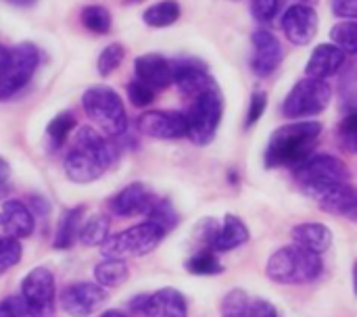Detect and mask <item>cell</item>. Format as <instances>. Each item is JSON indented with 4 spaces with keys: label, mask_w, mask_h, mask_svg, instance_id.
<instances>
[{
    "label": "cell",
    "mask_w": 357,
    "mask_h": 317,
    "mask_svg": "<svg viewBox=\"0 0 357 317\" xmlns=\"http://www.w3.org/2000/svg\"><path fill=\"white\" fill-rule=\"evenodd\" d=\"M134 73L136 79L153 90H163L174 84V69L172 63L155 52L142 54L134 61Z\"/></svg>",
    "instance_id": "ac0fdd59"
},
{
    "label": "cell",
    "mask_w": 357,
    "mask_h": 317,
    "mask_svg": "<svg viewBox=\"0 0 357 317\" xmlns=\"http://www.w3.org/2000/svg\"><path fill=\"white\" fill-rule=\"evenodd\" d=\"M299 2H301V4H307V6H314L318 0H299Z\"/></svg>",
    "instance_id": "c3c4849f"
},
{
    "label": "cell",
    "mask_w": 357,
    "mask_h": 317,
    "mask_svg": "<svg viewBox=\"0 0 357 317\" xmlns=\"http://www.w3.org/2000/svg\"><path fill=\"white\" fill-rule=\"evenodd\" d=\"M40 65V50L31 42H21L8 48V63L0 73V100L19 94L33 77Z\"/></svg>",
    "instance_id": "ba28073f"
},
{
    "label": "cell",
    "mask_w": 357,
    "mask_h": 317,
    "mask_svg": "<svg viewBox=\"0 0 357 317\" xmlns=\"http://www.w3.org/2000/svg\"><path fill=\"white\" fill-rule=\"evenodd\" d=\"M249 240V230L245 226L243 219H238L236 215H226L222 224H218V230L211 238V249L220 251V253H228L234 251L238 247H243Z\"/></svg>",
    "instance_id": "7402d4cb"
},
{
    "label": "cell",
    "mask_w": 357,
    "mask_h": 317,
    "mask_svg": "<svg viewBox=\"0 0 357 317\" xmlns=\"http://www.w3.org/2000/svg\"><path fill=\"white\" fill-rule=\"evenodd\" d=\"M79 21L92 33H109L111 31V23H113L109 8L102 6V4H88V6H84L82 13H79Z\"/></svg>",
    "instance_id": "4316f807"
},
{
    "label": "cell",
    "mask_w": 357,
    "mask_h": 317,
    "mask_svg": "<svg viewBox=\"0 0 357 317\" xmlns=\"http://www.w3.org/2000/svg\"><path fill=\"white\" fill-rule=\"evenodd\" d=\"M100 317H128L126 314H121V311H105V314H100Z\"/></svg>",
    "instance_id": "bcb514c9"
},
{
    "label": "cell",
    "mask_w": 357,
    "mask_h": 317,
    "mask_svg": "<svg viewBox=\"0 0 357 317\" xmlns=\"http://www.w3.org/2000/svg\"><path fill=\"white\" fill-rule=\"evenodd\" d=\"M138 132L157 140L186 138L188 123L182 111H146L138 117Z\"/></svg>",
    "instance_id": "7c38bea8"
},
{
    "label": "cell",
    "mask_w": 357,
    "mask_h": 317,
    "mask_svg": "<svg viewBox=\"0 0 357 317\" xmlns=\"http://www.w3.org/2000/svg\"><path fill=\"white\" fill-rule=\"evenodd\" d=\"M4 2H8L13 6H19V8H29V6L36 4V0H4Z\"/></svg>",
    "instance_id": "7bdbcfd3"
},
{
    "label": "cell",
    "mask_w": 357,
    "mask_h": 317,
    "mask_svg": "<svg viewBox=\"0 0 357 317\" xmlns=\"http://www.w3.org/2000/svg\"><path fill=\"white\" fill-rule=\"evenodd\" d=\"M266 107H268V94H266L264 90H255V92H253V96H251V102H249L247 127L255 125V123L261 119V115H264Z\"/></svg>",
    "instance_id": "8d00e7d4"
},
{
    "label": "cell",
    "mask_w": 357,
    "mask_h": 317,
    "mask_svg": "<svg viewBox=\"0 0 357 317\" xmlns=\"http://www.w3.org/2000/svg\"><path fill=\"white\" fill-rule=\"evenodd\" d=\"M21 242L17 238L4 236L0 238V274L15 268L21 259Z\"/></svg>",
    "instance_id": "e575fe53"
},
{
    "label": "cell",
    "mask_w": 357,
    "mask_h": 317,
    "mask_svg": "<svg viewBox=\"0 0 357 317\" xmlns=\"http://www.w3.org/2000/svg\"><path fill=\"white\" fill-rule=\"evenodd\" d=\"M153 203H155L153 190L142 182H132L109 201V207H111L113 215H117V217H134L140 213L146 215V211L151 209Z\"/></svg>",
    "instance_id": "e0dca14e"
},
{
    "label": "cell",
    "mask_w": 357,
    "mask_h": 317,
    "mask_svg": "<svg viewBox=\"0 0 357 317\" xmlns=\"http://www.w3.org/2000/svg\"><path fill=\"white\" fill-rule=\"evenodd\" d=\"M21 297L31 317H52L54 314V276L46 268H33L21 282Z\"/></svg>",
    "instance_id": "9c48e42d"
},
{
    "label": "cell",
    "mask_w": 357,
    "mask_h": 317,
    "mask_svg": "<svg viewBox=\"0 0 357 317\" xmlns=\"http://www.w3.org/2000/svg\"><path fill=\"white\" fill-rule=\"evenodd\" d=\"M77 236L86 247H100L109 238V219L100 213L92 215L86 224H82Z\"/></svg>",
    "instance_id": "83f0119b"
},
{
    "label": "cell",
    "mask_w": 357,
    "mask_h": 317,
    "mask_svg": "<svg viewBox=\"0 0 357 317\" xmlns=\"http://www.w3.org/2000/svg\"><path fill=\"white\" fill-rule=\"evenodd\" d=\"M291 238L297 247H301L310 253H316V255H322L333 245V232L324 224H318V222L295 226L291 232Z\"/></svg>",
    "instance_id": "603a6c76"
},
{
    "label": "cell",
    "mask_w": 357,
    "mask_h": 317,
    "mask_svg": "<svg viewBox=\"0 0 357 317\" xmlns=\"http://www.w3.org/2000/svg\"><path fill=\"white\" fill-rule=\"evenodd\" d=\"M6 63H8V48L0 44V73L4 71V67H6Z\"/></svg>",
    "instance_id": "ee69618b"
},
{
    "label": "cell",
    "mask_w": 357,
    "mask_h": 317,
    "mask_svg": "<svg viewBox=\"0 0 357 317\" xmlns=\"http://www.w3.org/2000/svg\"><path fill=\"white\" fill-rule=\"evenodd\" d=\"M126 4H138V2H142V0H123Z\"/></svg>",
    "instance_id": "681fc988"
},
{
    "label": "cell",
    "mask_w": 357,
    "mask_h": 317,
    "mask_svg": "<svg viewBox=\"0 0 357 317\" xmlns=\"http://www.w3.org/2000/svg\"><path fill=\"white\" fill-rule=\"evenodd\" d=\"M295 176L301 186L316 182H349V167L335 155H310L295 167Z\"/></svg>",
    "instance_id": "8fae6325"
},
{
    "label": "cell",
    "mask_w": 357,
    "mask_h": 317,
    "mask_svg": "<svg viewBox=\"0 0 357 317\" xmlns=\"http://www.w3.org/2000/svg\"><path fill=\"white\" fill-rule=\"evenodd\" d=\"M224 317H241V314H226Z\"/></svg>",
    "instance_id": "f907efd6"
},
{
    "label": "cell",
    "mask_w": 357,
    "mask_h": 317,
    "mask_svg": "<svg viewBox=\"0 0 357 317\" xmlns=\"http://www.w3.org/2000/svg\"><path fill=\"white\" fill-rule=\"evenodd\" d=\"M132 305L146 317H186L188 314L186 299L176 288H161L153 295L138 297Z\"/></svg>",
    "instance_id": "2e32d148"
},
{
    "label": "cell",
    "mask_w": 357,
    "mask_h": 317,
    "mask_svg": "<svg viewBox=\"0 0 357 317\" xmlns=\"http://www.w3.org/2000/svg\"><path fill=\"white\" fill-rule=\"evenodd\" d=\"M190 107L184 113L188 132L186 138L195 142L197 146H205L213 140L218 125L224 115V96L218 88V84L205 88L203 92L190 96Z\"/></svg>",
    "instance_id": "277c9868"
},
{
    "label": "cell",
    "mask_w": 357,
    "mask_h": 317,
    "mask_svg": "<svg viewBox=\"0 0 357 317\" xmlns=\"http://www.w3.org/2000/svg\"><path fill=\"white\" fill-rule=\"evenodd\" d=\"M333 98V88L326 79L303 77L299 79L282 102V115L289 119H310L326 111Z\"/></svg>",
    "instance_id": "52a82bcc"
},
{
    "label": "cell",
    "mask_w": 357,
    "mask_h": 317,
    "mask_svg": "<svg viewBox=\"0 0 357 317\" xmlns=\"http://www.w3.org/2000/svg\"><path fill=\"white\" fill-rule=\"evenodd\" d=\"M333 13L341 19H356L357 0H331Z\"/></svg>",
    "instance_id": "b9f144b4"
},
{
    "label": "cell",
    "mask_w": 357,
    "mask_h": 317,
    "mask_svg": "<svg viewBox=\"0 0 357 317\" xmlns=\"http://www.w3.org/2000/svg\"><path fill=\"white\" fill-rule=\"evenodd\" d=\"M301 188L310 199H314L320 205L322 211L333 215H347L351 219L356 217V188L349 182H316L305 184Z\"/></svg>",
    "instance_id": "30bf717a"
},
{
    "label": "cell",
    "mask_w": 357,
    "mask_h": 317,
    "mask_svg": "<svg viewBox=\"0 0 357 317\" xmlns=\"http://www.w3.org/2000/svg\"><path fill=\"white\" fill-rule=\"evenodd\" d=\"M27 307L23 297L15 295V297H6L0 301V317H27Z\"/></svg>",
    "instance_id": "74e56055"
},
{
    "label": "cell",
    "mask_w": 357,
    "mask_h": 317,
    "mask_svg": "<svg viewBox=\"0 0 357 317\" xmlns=\"http://www.w3.org/2000/svg\"><path fill=\"white\" fill-rule=\"evenodd\" d=\"M6 178H8V165H6V161L0 157V182H6Z\"/></svg>",
    "instance_id": "f6af8a7d"
},
{
    "label": "cell",
    "mask_w": 357,
    "mask_h": 317,
    "mask_svg": "<svg viewBox=\"0 0 357 317\" xmlns=\"http://www.w3.org/2000/svg\"><path fill=\"white\" fill-rule=\"evenodd\" d=\"M107 301V291L92 282H77L67 286L61 297V309L71 317H90Z\"/></svg>",
    "instance_id": "4fadbf2b"
},
{
    "label": "cell",
    "mask_w": 357,
    "mask_h": 317,
    "mask_svg": "<svg viewBox=\"0 0 357 317\" xmlns=\"http://www.w3.org/2000/svg\"><path fill=\"white\" fill-rule=\"evenodd\" d=\"M123 54H126V48L119 42H113L107 48H102V52L98 54V61H96L98 73L100 75H111L123 63Z\"/></svg>",
    "instance_id": "1f68e13d"
},
{
    "label": "cell",
    "mask_w": 357,
    "mask_h": 317,
    "mask_svg": "<svg viewBox=\"0 0 357 317\" xmlns=\"http://www.w3.org/2000/svg\"><path fill=\"white\" fill-rule=\"evenodd\" d=\"M172 69H174V84L186 96H195L215 84V79L209 75L207 67L201 61H195V59L176 61L172 63Z\"/></svg>",
    "instance_id": "d6986e66"
},
{
    "label": "cell",
    "mask_w": 357,
    "mask_h": 317,
    "mask_svg": "<svg viewBox=\"0 0 357 317\" xmlns=\"http://www.w3.org/2000/svg\"><path fill=\"white\" fill-rule=\"evenodd\" d=\"M149 215V222H155L157 226H161L165 232L174 230L178 226V215L172 207V203L167 199H155V203L151 205V209L146 211Z\"/></svg>",
    "instance_id": "4dcf8cb0"
},
{
    "label": "cell",
    "mask_w": 357,
    "mask_h": 317,
    "mask_svg": "<svg viewBox=\"0 0 357 317\" xmlns=\"http://www.w3.org/2000/svg\"><path fill=\"white\" fill-rule=\"evenodd\" d=\"M186 270L197 276H215L224 272V265L211 253H199L197 257L186 261Z\"/></svg>",
    "instance_id": "d6a6232c"
},
{
    "label": "cell",
    "mask_w": 357,
    "mask_h": 317,
    "mask_svg": "<svg viewBox=\"0 0 357 317\" xmlns=\"http://www.w3.org/2000/svg\"><path fill=\"white\" fill-rule=\"evenodd\" d=\"M165 230L157 226L155 222H144L140 226H132L115 236H109L100 245V255L105 259H128V257H140L159 247V242L165 238Z\"/></svg>",
    "instance_id": "8992f818"
},
{
    "label": "cell",
    "mask_w": 357,
    "mask_h": 317,
    "mask_svg": "<svg viewBox=\"0 0 357 317\" xmlns=\"http://www.w3.org/2000/svg\"><path fill=\"white\" fill-rule=\"evenodd\" d=\"M282 29L284 36L295 46H307L318 33V15L314 6L307 4H293L282 15Z\"/></svg>",
    "instance_id": "9a60e30c"
},
{
    "label": "cell",
    "mask_w": 357,
    "mask_h": 317,
    "mask_svg": "<svg viewBox=\"0 0 357 317\" xmlns=\"http://www.w3.org/2000/svg\"><path fill=\"white\" fill-rule=\"evenodd\" d=\"M128 98H130V102H132L134 107L144 109V107L153 105V100H155V90L149 88V86H144V84H140V82L136 79V82H130V84H128Z\"/></svg>",
    "instance_id": "d590c367"
},
{
    "label": "cell",
    "mask_w": 357,
    "mask_h": 317,
    "mask_svg": "<svg viewBox=\"0 0 357 317\" xmlns=\"http://www.w3.org/2000/svg\"><path fill=\"white\" fill-rule=\"evenodd\" d=\"M0 228L6 232V236L21 240V238L31 236L36 228V219L25 203L13 199V201H6L0 209Z\"/></svg>",
    "instance_id": "ffe728a7"
},
{
    "label": "cell",
    "mask_w": 357,
    "mask_h": 317,
    "mask_svg": "<svg viewBox=\"0 0 357 317\" xmlns=\"http://www.w3.org/2000/svg\"><path fill=\"white\" fill-rule=\"evenodd\" d=\"M84 207H75L69 209L67 213H63L59 226H56V234H54V249H69L79 232V219H82Z\"/></svg>",
    "instance_id": "484cf974"
},
{
    "label": "cell",
    "mask_w": 357,
    "mask_h": 317,
    "mask_svg": "<svg viewBox=\"0 0 357 317\" xmlns=\"http://www.w3.org/2000/svg\"><path fill=\"white\" fill-rule=\"evenodd\" d=\"M73 127H75V115L69 113V111L59 113V115L48 123V130H46V134H48L52 146H56V148L63 146V144L67 142V138L71 136Z\"/></svg>",
    "instance_id": "f546056e"
},
{
    "label": "cell",
    "mask_w": 357,
    "mask_h": 317,
    "mask_svg": "<svg viewBox=\"0 0 357 317\" xmlns=\"http://www.w3.org/2000/svg\"><path fill=\"white\" fill-rule=\"evenodd\" d=\"M249 303L245 291H232L226 299H224V311L226 314H243L245 305Z\"/></svg>",
    "instance_id": "60d3db41"
},
{
    "label": "cell",
    "mask_w": 357,
    "mask_h": 317,
    "mask_svg": "<svg viewBox=\"0 0 357 317\" xmlns=\"http://www.w3.org/2000/svg\"><path fill=\"white\" fill-rule=\"evenodd\" d=\"M180 2L178 0H161L153 6H149L144 13H142V21L149 25V27H169L174 25L178 19H180Z\"/></svg>",
    "instance_id": "cb8c5ba5"
},
{
    "label": "cell",
    "mask_w": 357,
    "mask_h": 317,
    "mask_svg": "<svg viewBox=\"0 0 357 317\" xmlns=\"http://www.w3.org/2000/svg\"><path fill=\"white\" fill-rule=\"evenodd\" d=\"M345 59H347V54L341 48H337L335 44H320L312 50V56L305 65V73H307V77L328 79L343 69Z\"/></svg>",
    "instance_id": "44dd1931"
},
{
    "label": "cell",
    "mask_w": 357,
    "mask_h": 317,
    "mask_svg": "<svg viewBox=\"0 0 357 317\" xmlns=\"http://www.w3.org/2000/svg\"><path fill=\"white\" fill-rule=\"evenodd\" d=\"M8 194V184L6 182H0V199H4Z\"/></svg>",
    "instance_id": "7dc6e473"
},
{
    "label": "cell",
    "mask_w": 357,
    "mask_h": 317,
    "mask_svg": "<svg viewBox=\"0 0 357 317\" xmlns=\"http://www.w3.org/2000/svg\"><path fill=\"white\" fill-rule=\"evenodd\" d=\"M82 107L86 115L111 138L126 134L128 113L121 96L109 86H90L82 94Z\"/></svg>",
    "instance_id": "5b68a950"
},
{
    "label": "cell",
    "mask_w": 357,
    "mask_h": 317,
    "mask_svg": "<svg viewBox=\"0 0 357 317\" xmlns=\"http://www.w3.org/2000/svg\"><path fill=\"white\" fill-rule=\"evenodd\" d=\"M241 317H276V309L272 303L257 299V301H249L243 309Z\"/></svg>",
    "instance_id": "ab89813d"
},
{
    "label": "cell",
    "mask_w": 357,
    "mask_h": 317,
    "mask_svg": "<svg viewBox=\"0 0 357 317\" xmlns=\"http://www.w3.org/2000/svg\"><path fill=\"white\" fill-rule=\"evenodd\" d=\"M345 146L349 150H356V140H357V115L354 111H349V115L345 117V121L341 123V130H339Z\"/></svg>",
    "instance_id": "f35d334b"
},
{
    "label": "cell",
    "mask_w": 357,
    "mask_h": 317,
    "mask_svg": "<svg viewBox=\"0 0 357 317\" xmlns=\"http://www.w3.org/2000/svg\"><path fill=\"white\" fill-rule=\"evenodd\" d=\"M284 4L287 0H251V15L259 23L268 25L282 13Z\"/></svg>",
    "instance_id": "836d02e7"
},
{
    "label": "cell",
    "mask_w": 357,
    "mask_h": 317,
    "mask_svg": "<svg viewBox=\"0 0 357 317\" xmlns=\"http://www.w3.org/2000/svg\"><path fill=\"white\" fill-rule=\"evenodd\" d=\"M331 40L337 48H341L345 54L357 52V21L356 19H343L331 29Z\"/></svg>",
    "instance_id": "f1b7e54d"
},
{
    "label": "cell",
    "mask_w": 357,
    "mask_h": 317,
    "mask_svg": "<svg viewBox=\"0 0 357 317\" xmlns=\"http://www.w3.org/2000/svg\"><path fill=\"white\" fill-rule=\"evenodd\" d=\"M268 278L276 284H307L320 278L322 259L316 253H310L297 245L278 249L266 265Z\"/></svg>",
    "instance_id": "3957f363"
},
{
    "label": "cell",
    "mask_w": 357,
    "mask_h": 317,
    "mask_svg": "<svg viewBox=\"0 0 357 317\" xmlns=\"http://www.w3.org/2000/svg\"><path fill=\"white\" fill-rule=\"evenodd\" d=\"M130 276V270L119 259H105L94 268V280L100 288H117L121 286Z\"/></svg>",
    "instance_id": "d4e9b609"
},
{
    "label": "cell",
    "mask_w": 357,
    "mask_h": 317,
    "mask_svg": "<svg viewBox=\"0 0 357 317\" xmlns=\"http://www.w3.org/2000/svg\"><path fill=\"white\" fill-rule=\"evenodd\" d=\"M282 56V44L272 31L257 29L251 36V69L257 77H270L280 67Z\"/></svg>",
    "instance_id": "5bb4252c"
},
{
    "label": "cell",
    "mask_w": 357,
    "mask_h": 317,
    "mask_svg": "<svg viewBox=\"0 0 357 317\" xmlns=\"http://www.w3.org/2000/svg\"><path fill=\"white\" fill-rule=\"evenodd\" d=\"M322 134L320 121H295L278 127L268 142L266 148V165L268 167H297L303 163L316 148L318 138Z\"/></svg>",
    "instance_id": "7a4b0ae2"
},
{
    "label": "cell",
    "mask_w": 357,
    "mask_h": 317,
    "mask_svg": "<svg viewBox=\"0 0 357 317\" xmlns=\"http://www.w3.org/2000/svg\"><path fill=\"white\" fill-rule=\"evenodd\" d=\"M115 163H117V148L94 127L82 125L75 132L73 148L67 153L63 161V169L71 182L88 184L98 180Z\"/></svg>",
    "instance_id": "6da1fadb"
}]
</instances>
